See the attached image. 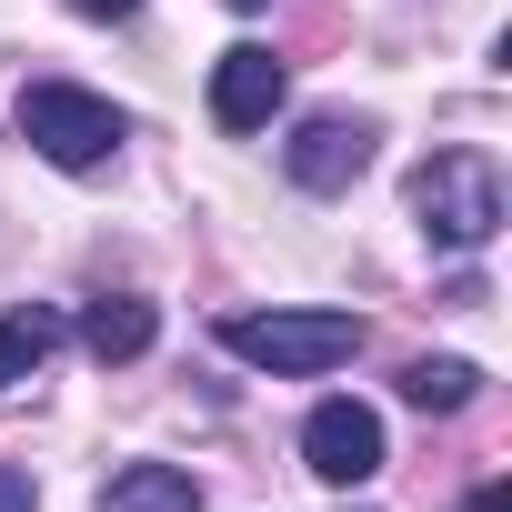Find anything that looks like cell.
<instances>
[{
    "label": "cell",
    "instance_id": "9c48e42d",
    "mask_svg": "<svg viewBox=\"0 0 512 512\" xmlns=\"http://www.w3.org/2000/svg\"><path fill=\"white\" fill-rule=\"evenodd\" d=\"M51 342H61V322H51L41 302H21V312H0V392H11V382H31V372L51 362Z\"/></svg>",
    "mask_w": 512,
    "mask_h": 512
},
{
    "label": "cell",
    "instance_id": "30bf717a",
    "mask_svg": "<svg viewBox=\"0 0 512 512\" xmlns=\"http://www.w3.org/2000/svg\"><path fill=\"white\" fill-rule=\"evenodd\" d=\"M472 392H482L472 362H412V372H402V402H412V412H462Z\"/></svg>",
    "mask_w": 512,
    "mask_h": 512
},
{
    "label": "cell",
    "instance_id": "8fae6325",
    "mask_svg": "<svg viewBox=\"0 0 512 512\" xmlns=\"http://www.w3.org/2000/svg\"><path fill=\"white\" fill-rule=\"evenodd\" d=\"M0 512H41V492H31V472H21V462H0Z\"/></svg>",
    "mask_w": 512,
    "mask_h": 512
},
{
    "label": "cell",
    "instance_id": "7c38bea8",
    "mask_svg": "<svg viewBox=\"0 0 512 512\" xmlns=\"http://www.w3.org/2000/svg\"><path fill=\"white\" fill-rule=\"evenodd\" d=\"M71 11H91V21H131L141 0H71Z\"/></svg>",
    "mask_w": 512,
    "mask_h": 512
},
{
    "label": "cell",
    "instance_id": "ba28073f",
    "mask_svg": "<svg viewBox=\"0 0 512 512\" xmlns=\"http://www.w3.org/2000/svg\"><path fill=\"white\" fill-rule=\"evenodd\" d=\"M151 332H161V312H151V302H131V292H111V302H91V312H81L91 362H141V352H151Z\"/></svg>",
    "mask_w": 512,
    "mask_h": 512
},
{
    "label": "cell",
    "instance_id": "3957f363",
    "mask_svg": "<svg viewBox=\"0 0 512 512\" xmlns=\"http://www.w3.org/2000/svg\"><path fill=\"white\" fill-rule=\"evenodd\" d=\"M21 141H31L41 161H61V171H101V161L121 151V111H111L101 91L31 81V91H21Z\"/></svg>",
    "mask_w": 512,
    "mask_h": 512
},
{
    "label": "cell",
    "instance_id": "6da1fadb",
    "mask_svg": "<svg viewBox=\"0 0 512 512\" xmlns=\"http://www.w3.org/2000/svg\"><path fill=\"white\" fill-rule=\"evenodd\" d=\"M221 342H231L251 372L312 382V372H332V362H352V352H362V322H352V312H231V322H221Z\"/></svg>",
    "mask_w": 512,
    "mask_h": 512
},
{
    "label": "cell",
    "instance_id": "7a4b0ae2",
    "mask_svg": "<svg viewBox=\"0 0 512 512\" xmlns=\"http://www.w3.org/2000/svg\"><path fill=\"white\" fill-rule=\"evenodd\" d=\"M412 211H422V231L442 251H482L502 231V171L482 151H432L422 181H412Z\"/></svg>",
    "mask_w": 512,
    "mask_h": 512
},
{
    "label": "cell",
    "instance_id": "8992f818",
    "mask_svg": "<svg viewBox=\"0 0 512 512\" xmlns=\"http://www.w3.org/2000/svg\"><path fill=\"white\" fill-rule=\"evenodd\" d=\"M362 161H372V131L362 121H302V141L282 151V171L302 191H342V181H362Z\"/></svg>",
    "mask_w": 512,
    "mask_h": 512
},
{
    "label": "cell",
    "instance_id": "52a82bcc",
    "mask_svg": "<svg viewBox=\"0 0 512 512\" xmlns=\"http://www.w3.org/2000/svg\"><path fill=\"white\" fill-rule=\"evenodd\" d=\"M101 512H201V482L181 462H121L111 492H101Z\"/></svg>",
    "mask_w": 512,
    "mask_h": 512
},
{
    "label": "cell",
    "instance_id": "277c9868",
    "mask_svg": "<svg viewBox=\"0 0 512 512\" xmlns=\"http://www.w3.org/2000/svg\"><path fill=\"white\" fill-rule=\"evenodd\" d=\"M302 462H312L322 482H372V472H382V412H372V402H312Z\"/></svg>",
    "mask_w": 512,
    "mask_h": 512
},
{
    "label": "cell",
    "instance_id": "5b68a950",
    "mask_svg": "<svg viewBox=\"0 0 512 512\" xmlns=\"http://www.w3.org/2000/svg\"><path fill=\"white\" fill-rule=\"evenodd\" d=\"M282 111V61L262 51V41H231L221 61H211V121L221 131H262Z\"/></svg>",
    "mask_w": 512,
    "mask_h": 512
}]
</instances>
